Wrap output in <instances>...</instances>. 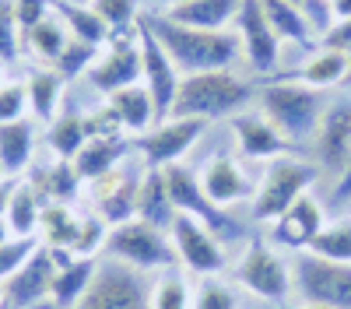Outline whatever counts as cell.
<instances>
[{"label":"cell","instance_id":"cell-1","mask_svg":"<svg viewBox=\"0 0 351 309\" xmlns=\"http://www.w3.org/2000/svg\"><path fill=\"white\" fill-rule=\"evenodd\" d=\"M144 25L155 32L162 49L172 56L180 74H204V71H225L243 56L239 36L236 32H204V28H186L176 25L165 14H144Z\"/></svg>","mask_w":351,"mask_h":309},{"label":"cell","instance_id":"cell-2","mask_svg":"<svg viewBox=\"0 0 351 309\" xmlns=\"http://www.w3.org/2000/svg\"><path fill=\"white\" fill-rule=\"evenodd\" d=\"M256 88L243 81L232 67L225 71H204V74H186L180 84V95L172 102L169 116L180 120H232L253 102Z\"/></svg>","mask_w":351,"mask_h":309},{"label":"cell","instance_id":"cell-3","mask_svg":"<svg viewBox=\"0 0 351 309\" xmlns=\"http://www.w3.org/2000/svg\"><path fill=\"white\" fill-rule=\"evenodd\" d=\"M260 106L263 116H267L288 140H309L316 137L319 116H324V92L309 88V84H291V81H267L260 88Z\"/></svg>","mask_w":351,"mask_h":309},{"label":"cell","instance_id":"cell-4","mask_svg":"<svg viewBox=\"0 0 351 309\" xmlns=\"http://www.w3.org/2000/svg\"><path fill=\"white\" fill-rule=\"evenodd\" d=\"M106 257L109 260H120L134 271H169L180 264L176 257V246L172 236L165 229H155V225L130 218L123 225H112L109 239H106Z\"/></svg>","mask_w":351,"mask_h":309},{"label":"cell","instance_id":"cell-5","mask_svg":"<svg viewBox=\"0 0 351 309\" xmlns=\"http://www.w3.org/2000/svg\"><path fill=\"white\" fill-rule=\"evenodd\" d=\"M316 180H319L316 165L302 162L295 155H285V158L267 162L263 180L256 183V193H253V218L271 225L274 218H281L291 204H295L299 197H306Z\"/></svg>","mask_w":351,"mask_h":309},{"label":"cell","instance_id":"cell-6","mask_svg":"<svg viewBox=\"0 0 351 309\" xmlns=\"http://www.w3.org/2000/svg\"><path fill=\"white\" fill-rule=\"evenodd\" d=\"M291 285L302 302L351 309V264H337L302 249L291 253Z\"/></svg>","mask_w":351,"mask_h":309},{"label":"cell","instance_id":"cell-7","mask_svg":"<svg viewBox=\"0 0 351 309\" xmlns=\"http://www.w3.org/2000/svg\"><path fill=\"white\" fill-rule=\"evenodd\" d=\"M165 183H169V197L180 214H190L197 218L200 225H208V229L221 239V243H236L243 239V225L228 214V208H218L208 193L200 186V176L193 173L190 165L176 162V165H165Z\"/></svg>","mask_w":351,"mask_h":309},{"label":"cell","instance_id":"cell-8","mask_svg":"<svg viewBox=\"0 0 351 309\" xmlns=\"http://www.w3.org/2000/svg\"><path fill=\"white\" fill-rule=\"evenodd\" d=\"M236 281L263 302H285L295 285H291V264L281 257V249L267 239H250L243 257L236 264Z\"/></svg>","mask_w":351,"mask_h":309},{"label":"cell","instance_id":"cell-9","mask_svg":"<svg viewBox=\"0 0 351 309\" xmlns=\"http://www.w3.org/2000/svg\"><path fill=\"white\" fill-rule=\"evenodd\" d=\"M77 309H152V288H144L141 271L120 260H99L95 281Z\"/></svg>","mask_w":351,"mask_h":309},{"label":"cell","instance_id":"cell-10","mask_svg":"<svg viewBox=\"0 0 351 309\" xmlns=\"http://www.w3.org/2000/svg\"><path fill=\"white\" fill-rule=\"evenodd\" d=\"M172 246H176V257H180V267L197 274V277H218L225 267H228V257H225V243L200 225L197 218L190 214H176L172 221Z\"/></svg>","mask_w":351,"mask_h":309},{"label":"cell","instance_id":"cell-11","mask_svg":"<svg viewBox=\"0 0 351 309\" xmlns=\"http://www.w3.org/2000/svg\"><path fill=\"white\" fill-rule=\"evenodd\" d=\"M88 81L99 95H112L130 84H141V46H137V25L112 32L106 53H99L95 67L88 71Z\"/></svg>","mask_w":351,"mask_h":309},{"label":"cell","instance_id":"cell-12","mask_svg":"<svg viewBox=\"0 0 351 309\" xmlns=\"http://www.w3.org/2000/svg\"><path fill=\"white\" fill-rule=\"evenodd\" d=\"M137 46H141V84L152 92L158 120H169L172 102H176V95H180L183 74H180V67L172 64V56L162 49L155 32L141 18H137Z\"/></svg>","mask_w":351,"mask_h":309},{"label":"cell","instance_id":"cell-13","mask_svg":"<svg viewBox=\"0 0 351 309\" xmlns=\"http://www.w3.org/2000/svg\"><path fill=\"white\" fill-rule=\"evenodd\" d=\"M236 36L243 46V60L256 74H274L281 60V39L271 28V18L263 11V0H243L236 14Z\"/></svg>","mask_w":351,"mask_h":309},{"label":"cell","instance_id":"cell-14","mask_svg":"<svg viewBox=\"0 0 351 309\" xmlns=\"http://www.w3.org/2000/svg\"><path fill=\"white\" fill-rule=\"evenodd\" d=\"M208 130V120H180V116H169L162 123H155L148 134H141L137 140V151L144 158L148 169H165V165H176L183 162L193 145L204 137Z\"/></svg>","mask_w":351,"mask_h":309},{"label":"cell","instance_id":"cell-15","mask_svg":"<svg viewBox=\"0 0 351 309\" xmlns=\"http://www.w3.org/2000/svg\"><path fill=\"white\" fill-rule=\"evenodd\" d=\"M53 277H56V264L49 249L39 246L8 281H0V309H28L46 302L53 292Z\"/></svg>","mask_w":351,"mask_h":309},{"label":"cell","instance_id":"cell-16","mask_svg":"<svg viewBox=\"0 0 351 309\" xmlns=\"http://www.w3.org/2000/svg\"><path fill=\"white\" fill-rule=\"evenodd\" d=\"M327 225V214H324V204L316 201L313 193L299 197L281 218L271 221V232H267V243L278 246V249H288V253H302L313 246V239L324 232Z\"/></svg>","mask_w":351,"mask_h":309},{"label":"cell","instance_id":"cell-17","mask_svg":"<svg viewBox=\"0 0 351 309\" xmlns=\"http://www.w3.org/2000/svg\"><path fill=\"white\" fill-rule=\"evenodd\" d=\"M313 151L327 173H334L337 180L344 176V169L351 162V99H337L324 109Z\"/></svg>","mask_w":351,"mask_h":309},{"label":"cell","instance_id":"cell-18","mask_svg":"<svg viewBox=\"0 0 351 309\" xmlns=\"http://www.w3.org/2000/svg\"><path fill=\"white\" fill-rule=\"evenodd\" d=\"M137 186H141V173H130V169H112L102 180L88 183V193L95 201V214L109 225H123L130 218H137Z\"/></svg>","mask_w":351,"mask_h":309},{"label":"cell","instance_id":"cell-19","mask_svg":"<svg viewBox=\"0 0 351 309\" xmlns=\"http://www.w3.org/2000/svg\"><path fill=\"white\" fill-rule=\"evenodd\" d=\"M197 176H200L204 193H208L218 208H232L239 201H253V193H256L250 173L228 151H215L208 162H204V169Z\"/></svg>","mask_w":351,"mask_h":309},{"label":"cell","instance_id":"cell-20","mask_svg":"<svg viewBox=\"0 0 351 309\" xmlns=\"http://www.w3.org/2000/svg\"><path fill=\"white\" fill-rule=\"evenodd\" d=\"M232 134H236L239 151L253 162H274L291 155V148H295V140H288L263 112H236L232 116Z\"/></svg>","mask_w":351,"mask_h":309},{"label":"cell","instance_id":"cell-21","mask_svg":"<svg viewBox=\"0 0 351 309\" xmlns=\"http://www.w3.org/2000/svg\"><path fill=\"white\" fill-rule=\"evenodd\" d=\"M344 74H348V53L316 46V49H309V56L302 60V67L288 71V74H271V81L309 84V88L324 92V88H334V84H344Z\"/></svg>","mask_w":351,"mask_h":309},{"label":"cell","instance_id":"cell-22","mask_svg":"<svg viewBox=\"0 0 351 309\" xmlns=\"http://www.w3.org/2000/svg\"><path fill=\"white\" fill-rule=\"evenodd\" d=\"M130 140L127 137H88V145L77 151V158L71 162L74 173L81 176V183H95L102 180L106 173H112V169H120L123 158L130 155Z\"/></svg>","mask_w":351,"mask_h":309},{"label":"cell","instance_id":"cell-23","mask_svg":"<svg viewBox=\"0 0 351 309\" xmlns=\"http://www.w3.org/2000/svg\"><path fill=\"white\" fill-rule=\"evenodd\" d=\"M39 145V123L36 120H14V123H0V165L8 176H25V169L36 158Z\"/></svg>","mask_w":351,"mask_h":309},{"label":"cell","instance_id":"cell-24","mask_svg":"<svg viewBox=\"0 0 351 309\" xmlns=\"http://www.w3.org/2000/svg\"><path fill=\"white\" fill-rule=\"evenodd\" d=\"M243 0H186L165 11L169 21L186 25V28H204V32H225L236 21Z\"/></svg>","mask_w":351,"mask_h":309},{"label":"cell","instance_id":"cell-25","mask_svg":"<svg viewBox=\"0 0 351 309\" xmlns=\"http://www.w3.org/2000/svg\"><path fill=\"white\" fill-rule=\"evenodd\" d=\"M176 204L169 197V183H165V173L162 169H144L141 173V186H137V218L155 225V229H172L176 221Z\"/></svg>","mask_w":351,"mask_h":309},{"label":"cell","instance_id":"cell-26","mask_svg":"<svg viewBox=\"0 0 351 309\" xmlns=\"http://www.w3.org/2000/svg\"><path fill=\"white\" fill-rule=\"evenodd\" d=\"M106 106L120 116L127 134H148L155 123H162L158 109H155V99L144 84H130V88H120V92L106 95Z\"/></svg>","mask_w":351,"mask_h":309},{"label":"cell","instance_id":"cell-27","mask_svg":"<svg viewBox=\"0 0 351 309\" xmlns=\"http://www.w3.org/2000/svg\"><path fill=\"white\" fill-rule=\"evenodd\" d=\"M95 271H99V257H77L67 267H56L49 302L56 309H77L81 299L88 295V288H92Z\"/></svg>","mask_w":351,"mask_h":309},{"label":"cell","instance_id":"cell-28","mask_svg":"<svg viewBox=\"0 0 351 309\" xmlns=\"http://www.w3.org/2000/svg\"><path fill=\"white\" fill-rule=\"evenodd\" d=\"M67 81L56 74L53 67H32L25 77V92H28V109H32L36 123H53L60 112V99H64Z\"/></svg>","mask_w":351,"mask_h":309},{"label":"cell","instance_id":"cell-29","mask_svg":"<svg viewBox=\"0 0 351 309\" xmlns=\"http://www.w3.org/2000/svg\"><path fill=\"white\" fill-rule=\"evenodd\" d=\"M263 11H267L271 18V28L278 32V39H288V42H295L302 49H316V36H313V21L309 14L299 8V4H291V0H263Z\"/></svg>","mask_w":351,"mask_h":309},{"label":"cell","instance_id":"cell-30","mask_svg":"<svg viewBox=\"0 0 351 309\" xmlns=\"http://www.w3.org/2000/svg\"><path fill=\"white\" fill-rule=\"evenodd\" d=\"M46 145H49L53 158L74 162L77 151L88 145V123H84V116H81V112H74V109L56 112V120L46 123Z\"/></svg>","mask_w":351,"mask_h":309},{"label":"cell","instance_id":"cell-31","mask_svg":"<svg viewBox=\"0 0 351 309\" xmlns=\"http://www.w3.org/2000/svg\"><path fill=\"white\" fill-rule=\"evenodd\" d=\"M43 193L36 190V183L21 176L11 197V208H8V225H11V236H39V221H43Z\"/></svg>","mask_w":351,"mask_h":309},{"label":"cell","instance_id":"cell-32","mask_svg":"<svg viewBox=\"0 0 351 309\" xmlns=\"http://www.w3.org/2000/svg\"><path fill=\"white\" fill-rule=\"evenodd\" d=\"M53 11L64 18L67 25V32L81 42H92V46H106L109 36H112V28L99 18V11L92 4H74V0H56Z\"/></svg>","mask_w":351,"mask_h":309},{"label":"cell","instance_id":"cell-33","mask_svg":"<svg viewBox=\"0 0 351 309\" xmlns=\"http://www.w3.org/2000/svg\"><path fill=\"white\" fill-rule=\"evenodd\" d=\"M81 218L71 204H46L43 208V221H39V243L49 249H71L74 253V239L81 232Z\"/></svg>","mask_w":351,"mask_h":309},{"label":"cell","instance_id":"cell-34","mask_svg":"<svg viewBox=\"0 0 351 309\" xmlns=\"http://www.w3.org/2000/svg\"><path fill=\"white\" fill-rule=\"evenodd\" d=\"M28 180L36 183V190L43 193L46 204H71L74 197L81 193V186H84L81 176L74 173V165L71 162H60V158H56L49 169H36Z\"/></svg>","mask_w":351,"mask_h":309},{"label":"cell","instance_id":"cell-35","mask_svg":"<svg viewBox=\"0 0 351 309\" xmlns=\"http://www.w3.org/2000/svg\"><path fill=\"white\" fill-rule=\"evenodd\" d=\"M21 39H25V46L32 49L36 56H43V60H46V67H53V64H56V56H60V53L67 49V42H71V32H67L64 18L53 11V14H49V18H43L36 28H28V32H25Z\"/></svg>","mask_w":351,"mask_h":309},{"label":"cell","instance_id":"cell-36","mask_svg":"<svg viewBox=\"0 0 351 309\" xmlns=\"http://www.w3.org/2000/svg\"><path fill=\"white\" fill-rule=\"evenodd\" d=\"M152 309H193V285L186 271L180 267L158 271L152 285Z\"/></svg>","mask_w":351,"mask_h":309},{"label":"cell","instance_id":"cell-37","mask_svg":"<svg viewBox=\"0 0 351 309\" xmlns=\"http://www.w3.org/2000/svg\"><path fill=\"white\" fill-rule=\"evenodd\" d=\"M309 253H316V257H327V260H337V264H351V218H344V221H327L324 232L313 239Z\"/></svg>","mask_w":351,"mask_h":309},{"label":"cell","instance_id":"cell-38","mask_svg":"<svg viewBox=\"0 0 351 309\" xmlns=\"http://www.w3.org/2000/svg\"><path fill=\"white\" fill-rule=\"evenodd\" d=\"M99 49L102 46H92V42H81V39H74L71 36V42H67V49L56 56V64H53V71L60 74L64 81H74V77H81V74H88L95 67V60H99Z\"/></svg>","mask_w":351,"mask_h":309},{"label":"cell","instance_id":"cell-39","mask_svg":"<svg viewBox=\"0 0 351 309\" xmlns=\"http://www.w3.org/2000/svg\"><path fill=\"white\" fill-rule=\"evenodd\" d=\"M21 25L14 18V0H0V67L14 64L21 56Z\"/></svg>","mask_w":351,"mask_h":309},{"label":"cell","instance_id":"cell-40","mask_svg":"<svg viewBox=\"0 0 351 309\" xmlns=\"http://www.w3.org/2000/svg\"><path fill=\"white\" fill-rule=\"evenodd\" d=\"M193 309H239V295L221 277H200V285H193Z\"/></svg>","mask_w":351,"mask_h":309},{"label":"cell","instance_id":"cell-41","mask_svg":"<svg viewBox=\"0 0 351 309\" xmlns=\"http://www.w3.org/2000/svg\"><path fill=\"white\" fill-rule=\"evenodd\" d=\"M106 239H109V225L92 211L81 218V232L74 239V257H99L106 253Z\"/></svg>","mask_w":351,"mask_h":309},{"label":"cell","instance_id":"cell-42","mask_svg":"<svg viewBox=\"0 0 351 309\" xmlns=\"http://www.w3.org/2000/svg\"><path fill=\"white\" fill-rule=\"evenodd\" d=\"M39 246H43L39 236H28V239H25V236H11L4 246H0V281H8Z\"/></svg>","mask_w":351,"mask_h":309},{"label":"cell","instance_id":"cell-43","mask_svg":"<svg viewBox=\"0 0 351 309\" xmlns=\"http://www.w3.org/2000/svg\"><path fill=\"white\" fill-rule=\"evenodd\" d=\"M92 8L99 11V18L112 28V32L137 25V0H92Z\"/></svg>","mask_w":351,"mask_h":309},{"label":"cell","instance_id":"cell-44","mask_svg":"<svg viewBox=\"0 0 351 309\" xmlns=\"http://www.w3.org/2000/svg\"><path fill=\"white\" fill-rule=\"evenodd\" d=\"M25 112H28L25 81H4V88H0V123L25 120Z\"/></svg>","mask_w":351,"mask_h":309},{"label":"cell","instance_id":"cell-45","mask_svg":"<svg viewBox=\"0 0 351 309\" xmlns=\"http://www.w3.org/2000/svg\"><path fill=\"white\" fill-rule=\"evenodd\" d=\"M53 14V4L49 0H14V18L21 25V36L28 32V28H36L43 18Z\"/></svg>","mask_w":351,"mask_h":309},{"label":"cell","instance_id":"cell-46","mask_svg":"<svg viewBox=\"0 0 351 309\" xmlns=\"http://www.w3.org/2000/svg\"><path fill=\"white\" fill-rule=\"evenodd\" d=\"M319 46L348 53V49H351V18H348V21H330V25L324 28V36H319Z\"/></svg>","mask_w":351,"mask_h":309},{"label":"cell","instance_id":"cell-47","mask_svg":"<svg viewBox=\"0 0 351 309\" xmlns=\"http://www.w3.org/2000/svg\"><path fill=\"white\" fill-rule=\"evenodd\" d=\"M18 180L21 176H4V180H0V218H8V208H11V197H14Z\"/></svg>","mask_w":351,"mask_h":309},{"label":"cell","instance_id":"cell-48","mask_svg":"<svg viewBox=\"0 0 351 309\" xmlns=\"http://www.w3.org/2000/svg\"><path fill=\"white\" fill-rule=\"evenodd\" d=\"M334 201H351V162H348L344 176H341L337 186H334Z\"/></svg>","mask_w":351,"mask_h":309},{"label":"cell","instance_id":"cell-49","mask_svg":"<svg viewBox=\"0 0 351 309\" xmlns=\"http://www.w3.org/2000/svg\"><path fill=\"white\" fill-rule=\"evenodd\" d=\"M330 18L334 21H348L351 18V0H330Z\"/></svg>","mask_w":351,"mask_h":309},{"label":"cell","instance_id":"cell-50","mask_svg":"<svg viewBox=\"0 0 351 309\" xmlns=\"http://www.w3.org/2000/svg\"><path fill=\"white\" fill-rule=\"evenodd\" d=\"M11 239V225H8V218H0V246H4Z\"/></svg>","mask_w":351,"mask_h":309},{"label":"cell","instance_id":"cell-51","mask_svg":"<svg viewBox=\"0 0 351 309\" xmlns=\"http://www.w3.org/2000/svg\"><path fill=\"white\" fill-rule=\"evenodd\" d=\"M291 309H330V306H313V302H299V306H291Z\"/></svg>","mask_w":351,"mask_h":309},{"label":"cell","instance_id":"cell-52","mask_svg":"<svg viewBox=\"0 0 351 309\" xmlns=\"http://www.w3.org/2000/svg\"><path fill=\"white\" fill-rule=\"evenodd\" d=\"M344 84L351 88V49H348V74H344Z\"/></svg>","mask_w":351,"mask_h":309},{"label":"cell","instance_id":"cell-53","mask_svg":"<svg viewBox=\"0 0 351 309\" xmlns=\"http://www.w3.org/2000/svg\"><path fill=\"white\" fill-rule=\"evenodd\" d=\"M165 8H176V4H186V0H162Z\"/></svg>","mask_w":351,"mask_h":309},{"label":"cell","instance_id":"cell-54","mask_svg":"<svg viewBox=\"0 0 351 309\" xmlns=\"http://www.w3.org/2000/svg\"><path fill=\"white\" fill-rule=\"evenodd\" d=\"M74 4H92V0H74Z\"/></svg>","mask_w":351,"mask_h":309},{"label":"cell","instance_id":"cell-55","mask_svg":"<svg viewBox=\"0 0 351 309\" xmlns=\"http://www.w3.org/2000/svg\"><path fill=\"white\" fill-rule=\"evenodd\" d=\"M4 176H8V173H4V165H0V180H4Z\"/></svg>","mask_w":351,"mask_h":309},{"label":"cell","instance_id":"cell-56","mask_svg":"<svg viewBox=\"0 0 351 309\" xmlns=\"http://www.w3.org/2000/svg\"><path fill=\"white\" fill-rule=\"evenodd\" d=\"M0 88H4V77H0Z\"/></svg>","mask_w":351,"mask_h":309}]
</instances>
